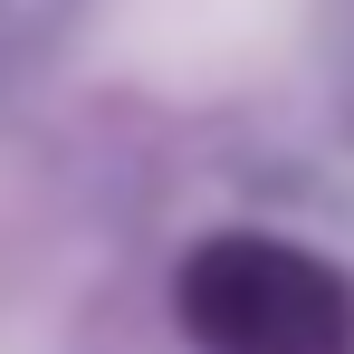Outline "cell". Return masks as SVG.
Instances as JSON below:
<instances>
[{"label": "cell", "instance_id": "6da1fadb", "mask_svg": "<svg viewBox=\"0 0 354 354\" xmlns=\"http://www.w3.org/2000/svg\"><path fill=\"white\" fill-rule=\"evenodd\" d=\"M182 326L201 354H354V288L297 239L230 230L192 249Z\"/></svg>", "mask_w": 354, "mask_h": 354}]
</instances>
